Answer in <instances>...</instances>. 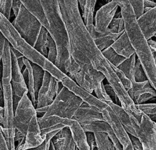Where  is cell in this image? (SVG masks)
Instances as JSON below:
<instances>
[{
	"mask_svg": "<svg viewBox=\"0 0 156 150\" xmlns=\"http://www.w3.org/2000/svg\"><path fill=\"white\" fill-rule=\"evenodd\" d=\"M63 20L68 31L71 48L81 53L98 72L102 73L116 92L121 107L132 118L140 121L143 113L138 109L124 89L114 70L97 47L87 29L80 14L78 1H58Z\"/></svg>",
	"mask_w": 156,
	"mask_h": 150,
	"instance_id": "6da1fadb",
	"label": "cell"
},
{
	"mask_svg": "<svg viewBox=\"0 0 156 150\" xmlns=\"http://www.w3.org/2000/svg\"><path fill=\"white\" fill-rule=\"evenodd\" d=\"M48 23V31L54 40L57 51L56 67L68 77L80 71L79 66L71 58L69 36L63 20L58 1H40Z\"/></svg>",
	"mask_w": 156,
	"mask_h": 150,
	"instance_id": "7a4b0ae2",
	"label": "cell"
},
{
	"mask_svg": "<svg viewBox=\"0 0 156 150\" xmlns=\"http://www.w3.org/2000/svg\"><path fill=\"white\" fill-rule=\"evenodd\" d=\"M121 17L131 44L151 86L156 91V64L153 53L144 36L135 15L129 0H118Z\"/></svg>",
	"mask_w": 156,
	"mask_h": 150,
	"instance_id": "3957f363",
	"label": "cell"
},
{
	"mask_svg": "<svg viewBox=\"0 0 156 150\" xmlns=\"http://www.w3.org/2000/svg\"><path fill=\"white\" fill-rule=\"evenodd\" d=\"M2 94L4 108V124L0 125L9 150H16L14 140L15 129L13 124L14 109L11 84V55L10 43L6 40L2 58Z\"/></svg>",
	"mask_w": 156,
	"mask_h": 150,
	"instance_id": "277c9868",
	"label": "cell"
},
{
	"mask_svg": "<svg viewBox=\"0 0 156 150\" xmlns=\"http://www.w3.org/2000/svg\"><path fill=\"white\" fill-rule=\"evenodd\" d=\"M0 31L10 45L20 51L30 62L44 69L48 59L30 46L18 32L10 20L0 13Z\"/></svg>",
	"mask_w": 156,
	"mask_h": 150,
	"instance_id": "5b68a950",
	"label": "cell"
},
{
	"mask_svg": "<svg viewBox=\"0 0 156 150\" xmlns=\"http://www.w3.org/2000/svg\"><path fill=\"white\" fill-rule=\"evenodd\" d=\"M83 103V101L80 97L63 86L49 106L47 112L41 116H57L62 118L72 119Z\"/></svg>",
	"mask_w": 156,
	"mask_h": 150,
	"instance_id": "8992f818",
	"label": "cell"
},
{
	"mask_svg": "<svg viewBox=\"0 0 156 150\" xmlns=\"http://www.w3.org/2000/svg\"><path fill=\"white\" fill-rule=\"evenodd\" d=\"M12 23L20 36L34 47L43 26L23 4Z\"/></svg>",
	"mask_w": 156,
	"mask_h": 150,
	"instance_id": "52a82bcc",
	"label": "cell"
},
{
	"mask_svg": "<svg viewBox=\"0 0 156 150\" xmlns=\"http://www.w3.org/2000/svg\"><path fill=\"white\" fill-rule=\"evenodd\" d=\"M37 114L27 94H25L20 100L14 111L13 124L15 130L26 136L28 124L34 114Z\"/></svg>",
	"mask_w": 156,
	"mask_h": 150,
	"instance_id": "ba28073f",
	"label": "cell"
},
{
	"mask_svg": "<svg viewBox=\"0 0 156 150\" xmlns=\"http://www.w3.org/2000/svg\"><path fill=\"white\" fill-rule=\"evenodd\" d=\"M11 55V84L13 92V103L14 111L17 105L25 94H28V88L20 70L18 61L10 50Z\"/></svg>",
	"mask_w": 156,
	"mask_h": 150,
	"instance_id": "9c48e42d",
	"label": "cell"
},
{
	"mask_svg": "<svg viewBox=\"0 0 156 150\" xmlns=\"http://www.w3.org/2000/svg\"><path fill=\"white\" fill-rule=\"evenodd\" d=\"M59 81L48 72H44L43 81L37 97L36 108L49 106L58 93Z\"/></svg>",
	"mask_w": 156,
	"mask_h": 150,
	"instance_id": "30bf717a",
	"label": "cell"
},
{
	"mask_svg": "<svg viewBox=\"0 0 156 150\" xmlns=\"http://www.w3.org/2000/svg\"><path fill=\"white\" fill-rule=\"evenodd\" d=\"M118 7L116 1H110L98 10L94 18V28L97 32L102 34L112 32L108 27Z\"/></svg>",
	"mask_w": 156,
	"mask_h": 150,
	"instance_id": "8fae6325",
	"label": "cell"
},
{
	"mask_svg": "<svg viewBox=\"0 0 156 150\" xmlns=\"http://www.w3.org/2000/svg\"><path fill=\"white\" fill-rule=\"evenodd\" d=\"M135 132L136 137L141 143L143 150H156V133L154 123L146 114H143Z\"/></svg>",
	"mask_w": 156,
	"mask_h": 150,
	"instance_id": "7c38bea8",
	"label": "cell"
},
{
	"mask_svg": "<svg viewBox=\"0 0 156 150\" xmlns=\"http://www.w3.org/2000/svg\"><path fill=\"white\" fill-rule=\"evenodd\" d=\"M104 121L112 128L113 133L122 146V148L131 144L129 133L126 131L118 118L108 105L101 111Z\"/></svg>",
	"mask_w": 156,
	"mask_h": 150,
	"instance_id": "4fadbf2b",
	"label": "cell"
},
{
	"mask_svg": "<svg viewBox=\"0 0 156 150\" xmlns=\"http://www.w3.org/2000/svg\"><path fill=\"white\" fill-rule=\"evenodd\" d=\"M45 139L46 138L41 136L38 116L35 114L33 116L28 124L24 142L21 144L20 148L23 150L37 148L44 142Z\"/></svg>",
	"mask_w": 156,
	"mask_h": 150,
	"instance_id": "5bb4252c",
	"label": "cell"
},
{
	"mask_svg": "<svg viewBox=\"0 0 156 150\" xmlns=\"http://www.w3.org/2000/svg\"><path fill=\"white\" fill-rule=\"evenodd\" d=\"M62 125L69 129L73 139L78 150H90L87 141L86 133L78 122L73 119L62 118Z\"/></svg>",
	"mask_w": 156,
	"mask_h": 150,
	"instance_id": "9a60e30c",
	"label": "cell"
},
{
	"mask_svg": "<svg viewBox=\"0 0 156 150\" xmlns=\"http://www.w3.org/2000/svg\"><path fill=\"white\" fill-rule=\"evenodd\" d=\"M96 0L78 1L79 6L82 10V18L85 28L91 36L93 40L95 39L97 32L93 24L94 12L96 3Z\"/></svg>",
	"mask_w": 156,
	"mask_h": 150,
	"instance_id": "2e32d148",
	"label": "cell"
},
{
	"mask_svg": "<svg viewBox=\"0 0 156 150\" xmlns=\"http://www.w3.org/2000/svg\"><path fill=\"white\" fill-rule=\"evenodd\" d=\"M137 23L147 40L154 37L156 34V6L144 12Z\"/></svg>",
	"mask_w": 156,
	"mask_h": 150,
	"instance_id": "e0dca14e",
	"label": "cell"
},
{
	"mask_svg": "<svg viewBox=\"0 0 156 150\" xmlns=\"http://www.w3.org/2000/svg\"><path fill=\"white\" fill-rule=\"evenodd\" d=\"M73 119L76 120L80 124L93 121H104L102 114L99 111L90 107L85 102L82 104L80 107L76 112Z\"/></svg>",
	"mask_w": 156,
	"mask_h": 150,
	"instance_id": "ac0fdd59",
	"label": "cell"
},
{
	"mask_svg": "<svg viewBox=\"0 0 156 150\" xmlns=\"http://www.w3.org/2000/svg\"><path fill=\"white\" fill-rule=\"evenodd\" d=\"M111 47L118 54L126 59L129 58L133 54H135V51L126 31L114 42Z\"/></svg>",
	"mask_w": 156,
	"mask_h": 150,
	"instance_id": "d6986e66",
	"label": "cell"
},
{
	"mask_svg": "<svg viewBox=\"0 0 156 150\" xmlns=\"http://www.w3.org/2000/svg\"><path fill=\"white\" fill-rule=\"evenodd\" d=\"M106 102L112 109L114 113L116 114L119 120L122 124L126 131L129 135H133L136 137V134L132 127L131 118L127 112L121 107V106L114 103L112 100H103Z\"/></svg>",
	"mask_w": 156,
	"mask_h": 150,
	"instance_id": "ffe728a7",
	"label": "cell"
},
{
	"mask_svg": "<svg viewBox=\"0 0 156 150\" xmlns=\"http://www.w3.org/2000/svg\"><path fill=\"white\" fill-rule=\"evenodd\" d=\"M23 60L25 67L22 72V75L28 88L29 97L35 108L37 104V97L34 89V80L31 62L25 57L23 58Z\"/></svg>",
	"mask_w": 156,
	"mask_h": 150,
	"instance_id": "44dd1931",
	"label": "cell"
},
{
	"mask_svg": "<svg viewBox=\"0 0 156 150\" xmlns=\"http://www.w3.org/2000/svg\"><path fill=\"white\" fill-rule=\"evenodd\" d=\"M21 3L40 21L41 25L48 30L49 25L40 1H21Z\"/></svg>",
	"mask_w": 156,
	"mask_h": 150,
	"instance_id": "7402d4cb",
	"label": "cell"
},
{
	"mask_svg": "<svg viewBox=\"0 0 156 150\" xmlns=\"http://www.w3.org/2000/svg\"><path fill=\"white\" fill-rule=\"evenodd\" d=\"M55 136L60 140L58 150H76V146L68 127L63 128Z\"/></svg>",
	"mask_w": 156,
	"mask_h": 150,
	"instance_id": "603a6c76",
	"label": "cell"
},
{
	"mask_svg": "<svg viewBox=\"0 0 156 150\" xmlns=\"http://www.w3.org/2000/svg\"><path fill=\"white\" fill-rule=\"evenodd\" d=\"M122 34H115L113 32L102 34L97 32L94 41L97 47L102 51L105 48L111 47L114 42Z\"/></svg>",
	"mask_w": 156,
	"mask_h": 150,
	"instance_id": "cb8c5ba5",
	"label": "cell"
},
{
	"mask_svg": "<svg viewBox=\"0 0 156 150\" xmlns=\"http://www.w3.org/2000/svg\"><path fill=\"white\" fill-rule=\"evenodd\" d=\"M85 132L105 133L108 134L113 132L110 126L104 121H93L88 123L80 124Z\"/></svg>",
	"mask_w": 156,
	"mask_h": 150,
	"instance_id": "d4e9b609",
	"label": "cell"
},
{
	"mask_svg": "<svg viewBox=\"0 0 156 150\" xmlns=\"http://www.w3.org/2000/svg\"><path fill=\"white\" fill-rule=\"evenodd\" d=\"M74 80L80 88L92 94L94 89V85L91 80L82 71L80 70L75 75L69 77Z\"/></svg>",
	"mask_w": 156,
	"mask_h": 150,
	"instance_id": "484cf974",
	"label": "cell"
},
{
	"mask_svg": "<svg viewBox=\"0 0 156 150\" xmlns=\"http://www.w3.org/2000/svg\"><path fill=\"white\" fill-rule=\"evenodd\" d=\"M48 34L49 32L48 30L43 26L34 47L36 51H37L40 54L45 58H47L48 54V50L47 48Z\"/></svg>",
	"mask_w": 156,
	"mask_h": 150,
	"instance_id": "4316f807",
	"label": "cell"
},
{
	"mask_svg": "<svg viewBox=\"0 0 156 150\" xmlns=\"http://www.w3.org/2000/svg\"><path fill=\"white\" fill-rule=\"evenodd\" d=\"M136 54H133L129 58L126 59L121 64H120L118 68L120 69L127 77L132 81V83L135 81L134 73L135 67L136 62Z\"/></svg>",
	"mask_w": 156,
	"mask_h": 150,
	"instance_id": "83f0119b",
	"label": "cell"
},
{
	"mask_svg": "<svg viewBox=\"0 0 156 150\" xmlns=\"http://www.w3.org/2000/svg\"><path fill=\"white\" fill-rule=\"evenodd\" d=\"M98 150H116L108 136L105 133H94Z\"/></svg>",
	"mask_w": 156,
	"mask_h": 150,
	"instance_id": "f1b7e54d",
	"label": "cell"
},
{
	"mask_svg": "<svg viewBox=\"0 0 156 150\" xmlns=\"http://www.w3.org/2000/svg\"><path fill=\"white\" fill-rule=\"evenodd\" d=\"M102 53L109 64H112L116 67H118L126 59L125 58L118 54L112 47L105 48L102 51Z\"/></svg>",
	"mask_w": 156,
	"mask_h": 150,
	"instance_id": "f546056e",
	"label": "cell"
},
{
	"mask_svg": "<svg viewBox=\"0 0 156 150\" xmlns=\"http://www.w3.org/2000/svg\"><path fill=\"white\" fill-rule=\"evenodd\" d=\"M31 66L32 68L33 77H34V89H35L36 97H37L38 91L40 87L41 86V84L43 81L45 70L41 66L35 63L31 62Z\"/></svg>",
	"mask_w": 156,
	"mask_h": 150,
	"instance_id": "4dcf8cb0",
	"label": "cell"
},
{
	"mask_svg": "<svg viewBox=\"0 0 156 150\" xmlns=\"http://www.w3.org/2000/svg\"><path fill=\"white\" fill-rule=\"evenodd\" d=\"M47 48L48 50V54L46 58L56 66V64L57 62V47L54 40L52 39V38L51 37L49 34H48V36Z\"/></svg>",
	"mask_w": 156,
	"mask_h": 150,
	"instance_id": "1f68e13d",
	"label": "cell"
},
{
	"mask_svg": "<svg viewBox=\"0 0 156 150\" xmlns=\"http://www.w3.org/2000/svg\"><path fill=\"white\" fill-rule=\"evenodd\" d=\"M60 130H57V131H54L52 132H51L48 134L46 135V137L44 142L38 147L35 148H32V149H26V150H49V147L50 144V142L52 138ZM24 138L18 141L17 143V146H16V150H23L20 148L21 144L24 143Z\"/></svg>",
	"mask_w": 156,
	"mask_h": 150,
	"instance_id": "d6a6232c",
	"label": "cell"
},
{
	"mask_svg": "<svg viewBox=\"0 0 156 150\" xmlns=\"http://www.w3.org/2000/svg\"><path fill=\"white\" fill-rule=\"evenodd\" d=\"M111 67H112V69L114 70L116 75H117V77H118L119 81H121V83H122V86H124V89L128 91L129 90H130L132 88V81L127 77V76L123 72H122L120 69H119L118 67L114 66L112 64H110Z\"/></svg>",
	"mask_w": 156,
	"mask_h": 150,
	"instance_id": "836d02e7",
	"label": "cell"
},
{
	"mask_svg": "<svg viewBox=\"0 0 156 150\" xmlns=\"http://www.w3.org/2000/svg\"><path fill=\"white\" fill-rule=\"evenodd\" d=\"M12 2L13 1L8 0L0 1V13L9 20H10V18Z\"/></svg>",
	"mask_w": 156,
	"mask_h": 150,
	"instance_id": "e575fe53",
	"label": "cell"
},
{
	"mask_svg": "<svg viewBox=\"0 0 156 150\" xmlns=\"http://www.w3.org/2000/svg\"><path fill=\"white\" fill-rule=\"evenodd\" d=\"M134 77L135 81L136 82H143L147 80L145 72L142 68V66L138 59H136V61L135 62Z\"/></svg>",
	"mask_w": 156,
	"mask_h": 150,
	"instance_id": "d590c367",
	"label": "cell"
},
{
	"mask_svg": "<svg viewBox=\"0 0 156 150\" xmlns=\"http://www.w3.org/2000/svg\"><path fill=\"white\" fill-rule=\"evenodd\" d=\"M135 15L136 18V20L138 19L140 17H141L144 12V3L143 0H136V1H132L129 0Z\"/></svg>",
	"mask_w": 156,
	"mask_h": 150,
	"instance_id": "8d00e7d4",
	"label": "cell"
},
{
	"mask_svg": "<svg viewBox=\"0 0 156 150\" xmlns=\"http://www.w3.org/2000/svg\"><path fill=\"white\" fill-rule=\"evenodd\" d=\"M136 107L147 116L156 114V103H141L136 105Z\"/></svg>",
	"mask_w": 156,
	"mask_h": 150,
	"instance_id": "74e56055",
	"label": "cell"
},
{
	"mask_svg": "<svg viewBox=\"0 0 156 150\" xmlns=\"http://www.w3.org/2000/svg\"><path fill=\"white\" fill-rule=\"evenodd\" d=\"M108 136L110 140L113 143V144L115 146V147L116 150H134L132 144L129 145V146H126L124 148H122V146L121 145V144L119 143V142L118 141V139L116 138V137H115V134L113 133L108 135Z\"/></svg>",
	"mask_w": 156,
	"mask_h": 150,
	"instance_id": "f35d334b",
	"label": "cell"
},
{
	"mask_svg": "<svg viewBox=\"0 0 156 150\" xmlns=\"http://www.w3.org/2000/svg\"><path fill=\"white\" fill-rule=\"evenodd\" d=\"M122 21H123V18L122 17L114 18L112 21L111 23L110 24L108 28L112 31L113 33L119 34L118 33V30H119L120 24Z\"/></svg>",
	"mask_w": 156,
	"mask_h": 150,
	"instance_id": "ab89813d",
	"label": "cell"
},
{
	"mask_svg": "<svg viewBox=\"0 0 156 150\" xmlns=\"http://www.w3.org/2000/svg\"><path fill=\"white\" fill-rule=\"evenodd\" d=\"M87 137V141L90 148V150H94L96 148V143L94 133L85 132Z\"/></svg>",
	"mask_w": 156,
	"mask_h": 150,
	"instance_id": "60d3db41",
	"label": "cell"
},
{
	"mask_svg": "<svg viewBox=\"0 0 156 150\" xmlns=\"http://www.w3.org/2000/svg\"><path fill=\"white\" fill-rule=\"evenodd\" d=\"M129 137L134 150H143L141 143L137 137L130 135H129Z\"/></svg>",
	"mask_w": 156,
	"mask_h": 150,
	"instance_id": "b9f144b4",
	"label": "cell"
},
{
	"mask_svg": "<svg viewBox=\"0 0 156 150\" xmlns=\"http://www.w3.org/2000/svg\"><path fill=\"white\" fill-rule=\"evenodd\" d=\"M104 89H105V91L106 93L107 94V95H108L111 99H112V97H113L115 98V99L116 102L117 103L118 98V97H117V96H116V94L115 91L114 89H113V88H112L108 83H107V84H104Z\"/></svg>",
	"mask_w": 156,
	"mask_h": 150,
	"instance_id": "7bdbcfd3",
	"label": "cell"
},
{
	"mask_svg": "<svg viewBox=\"0 0 156 150\" xmlns=\"http://www.w3.org/2000/svg\"><path fill=\"white\" fill-rule=\"evenodd\" d=\"M12 1H13V2H12V9L13 10L15 17H16L17 16V15L18 14V12L20 10L22 3H21V1H18V0H12Z\"/></svg>",
	"mask_w": 156,
	"mask_h": 150,
	"instance_id": "ee69618b",
	"label": "cell"
},
{
	"mask_svg": "<svg viewBox=\"0 0 156 150\" xmlns=\"http://www.w3.org/2000/svg\"><path fill=\"white\" fill-rule=\"evenodd\" d=\"M0 150H9L5 137L0 128Z\"/></svg>",
	"mask_w": 156,
	"mask_h": 150,
	"instance_id": "f6af8a7d",
	"label": "cell"
},
{
	"mask_svg": "<svg viewBox=\"0 0 156 150\" xmlns=\"http://www.w3.org/2000/svg\"><path fill=\"white\" fill-rule=\"evenodd\" d=\"M5 40H6L4 38V37L3 36V35L0 31V65H1V61L2 60V58L4 53ZM0 106H1V103H0Z\"/></svg>",
	"mask_w": 156,
	"mask_h": 150,
	"instance_id": "bcb514c9",
	"label": "cell"
},
{
	"mask_svg": "<svg viewBox=\"0 0 156 150\" xmlns=\"http://www.w3.org/2000/svg\"><path fill=\"white\" fill-rule=\"evenodd\" d=\"M143 3H144V8H153L156 6L155 2L153 1L144 0L143 1Z\"/></svg>",
	"mask_w": 156,
	"mask_h": 150,
	"instance_id": "7dc6e473",
	"label": "cell"
},
{
	"mask_svg": "<svg viewBox=\"0 0 156 150\" xmlns=\"http://www.w3.org/2000/svg\"><path fill=\"white\" fill-rule=\"evenodd\" d=\"M25 138V136H24L23 134H21L20 132H18V130H16L15 131V137H14V140H15V142L16 141H19L23 139H24Z\"/></svg>",
	"mask_w": 156,
	"mask_h": 150,
	"instance_id": "c3c4849f",
	"label": "cell"
},
{
	"mask_svg": "<svg viewBox=\"0 0 156 150\" xmlns=\"http://www.w3.org/2000/svg\"><path fill=\"white\" fill-rule=\"evenodd\" d=\"M10 50H11V51L13 53V54H14V55L15 56V57L16 58V59H20V58H23V57H24L20 51H18V50H15V49H14L10 45Z\"/></svg>",
	"mask_w": 156,
	"mask_h": 150,
	"instance_id": "681fc988",
	"label": "cell"
},
{
	"mask_svg": "<svg viewBox=\"0 0 156 150\" xmlns=\"http://www.w3.org/2000/svg\"><path fill=\"white\" fill-rule=\"evenodd\" d=\"M48 108H49V106L43 107H40V108H36L35 111L37 113V114H40V113H43V115H44L47 112Z\"/></svg>",
	"mask_w": 156,
	"mask_h": 150,
	"instance_id": "f907efd6",
	"label": "cell"
},
{
	"mask_svg": "<svg viewBox=\"0 0 156 150\" xmlns=\"http://www.w3.org/2000/svg\"><path fill=\"white\" fill-rule=\"evenodd\" d=\"M147 43L152 51H156V41L152 39H149L147 40Z\"/></svg>",
	"mask_w": 156,
	"mask_h": 150,
	"instance_id": "816d5d0a",
	"label": "cell"
},
{
	"mask_svg": "<svg viewBox=\"0 0 156 150\" xmlns=\"http://www.w3.org/2000/svg\"><path fill=\"white\" fill-rule=\"evenodd\" d=\"M4 124V108L0 106V125L3 126Z\"/></svg>",
	"mask_w": 156,
	"mask_h": 150,
	"instance_id": "f5cc1de1",
	"label": "cell"
},
{
	"mask_svg": "<svg viewBox=\"0 0 156 150\" xmlns=\"http://www.w3.org/2000/svg\"><path fill=\"white\" fill-rule=\"evenodd\" d=\"M23 58H24V57H23ZM23 58L17 59V61H18V66H19V67H20V70H21V72H22V70L23 69V67H25V66H24V63Z\"/></svg>",
	"mask_w": 156,
	"mask_h": 150,
	"instance_id": "db71d44e",
	"label": "cell"
},
{
	"mask_svg": "<svg viewBox=\"0 0 156 150\" xmlns=\"http://www.w3.org/2000/svg\"><path fill=\"white\" fill-rule=\"evenodd\" d=\"M49 150H56L55 148V146L52 141V140L50 142V144H49Z\"/></svg>",
	"mask_w": 156,
	"mask_h": 150,
	"instance_id": "11a10c76",
	"label": "cell"
},
{
	"mask_svg": "<svg viewBox=\"0 0 156 150\" xmlns=\"http://www.w3.org/2000/svg\"><path fill=\"white\" fill-rule=\"evenodd\" d=\"M149 117V118L152 121H155L156 120V114H152V115H149L148 116Z\"/></svg>",
	"mask_w": 156,
	"mask_h": 150,
	"instance_id": "9f6ffc18",
	"label": "cell"
},
{
	"mask_svg": "<svg viewBox=\"0 0 156 150\" xmlns=\"http://www.w3.org/2000/svg\"><path fill=\"white\" fill-rule=\"evenodd\" d=\"M152 53H153V56H154V61H155V64H156V51H152Z\"/></svg>",
	"mask_w": 156,
	"mask_h": 150,
	"instance_id": "6f0895ef",
	"label": "cell"
},
{
	"mask_svg": "<svg viewBox=\"0 0 156 150\" xmlns=\"http://www.w3.org/2000/svg\"><path fill=\"white\" fill-rule=\"evenodd\" d=\"M153 123H154V129H155V133H156V122L153 121Z\"/></svg>",
	"mask_w": 156,
	"mask_h": 150,
	"instance_id": "680465c9",
	"label": "cell"
},
{
	"mask_svg": "<svg viewBox=\"0 0 156 150\" xmlns=\"http://www.w3.org/2000/svg\"><path fill=\"white\" fill-rule=\"evenodd\" d=\"M154 37H156V34L154 35Z\"/></svg>",
	"mask_w": 156,
	"mask_h": 150,
	"instance_id": "91938a15",
	"label": "cell"
},
{
	"mask_svg": "<svg viewBox=\"0 0 156 150\" xmlns=\"http://www.w3.org/2000/svg\"><path fill=\"white\" fill-rule=\"evenodd\" d=\"M155 3H156V2H155Z\"/></svg>",
	"mask_w": 156,
	"mask_h": 150,
	"instance_id": "94428289",
	"label": "cell"
}]
</instances>
